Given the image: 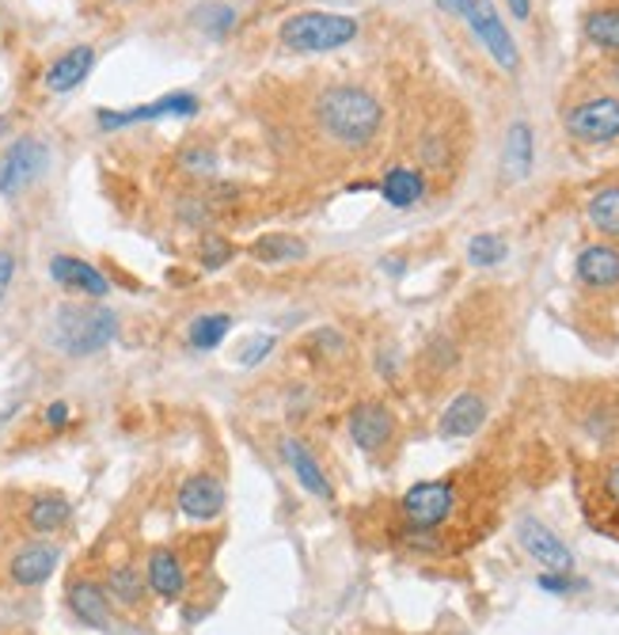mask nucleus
<instances>
[{
  "label": "nucleus",
  "instance_id": "c9c22d12",
  "mask_svg": "<svg viewBox=\"0 0 619 635\" xmlns=\"http://www.w3.org/2000/svg\"><path fill=\"white\" fill-rule=\"evenodd\" d=\"M605 495L619 506V461L616 465H608V472H605Z\"/></svg>",
  "mask_w": 619,
  "mask_h": 635
},
{
  "label": "nucleus",
  "instance_id": "f704fd0d",
  "mask_svg": "<svg viewBox=\"0 0 619 635\" xmlns=\"http://www.w3.org/2000/svg\"><path fill=\"white\" fill-rule=\"evenodd\" d=\"M68 415H73V411H68V403H65V400L50 403V408H46V426H54V431H62V426L68 423Z\"/></svg>",
  "mask_w": 619,
  "mask_h": 635
},
{
  "label": "nucleus",
  "instance_id": "20e7f679",
  "mask_svg": "<svg viewBox=\"0 0 619 635\" xmlns=\"http://www.w3.org/2000/svg\"><path fill=\"white\" fill-rule=\"evenodd\" d=\"M566 134L578 145H612L619 141V96H589L566 107Z\"/></svg>",
  "mask_w": 619,
  "mask_h": 635
},
{
  "label": "nucleus",
  "instance_id": "a878e982",
  "mask_svg": "<svg viewBox=\"0 0 619 635\" xmlns=\"http://www.w3.org/2000/svg\"><path fill=\"white\" fill-rule=\"evenodd\" d=\"M103 590H107L110 602L126 605V608H137L145 602V582H141V571L130 568V563H122V568H115L107 574V582H103Z\"/></svg>",
  "mask_w": 619,
  "mask_h": 635
},
{
  "label": "nucleus",
  "instance_id": "a211bd4d",
  "mask_svg": "<svg viewBox=\"0 0 619 635\" xmlns=\"http://www.w3.org/2000/svg\"><path fill=\"white\" fill-rule=\"evenodd\" d=\"M65 602H68V608H73V616L81 624L99 628V632L110 628V597H107V590H103L99 582H92V579L73 582Z\"/></svg>",
  "mask_w": 619,
  "mask_h": 635
},
{
  "label": "nucleus",
  "instance_id": "4c0bfd02",
  "mask_svg": "<svg viewBox=\"0 0 619 635\" xmlns=\"http://www.w3.org/2000/svg\"><path fill=\"white\" fill-rule=\"evenodd\" d=\"M505 4H510V12L517 15V20H529L532 15V0H505Z\"/></svg>",
  "mask_w": 619,
  "mask_h": 635
},
{
  "label": "nucleus",
  "instance_id": "6e6552de",
  "mask_svg": "<svg viewBox=\"0 0 619 635\" xmlns=\"http://www.w3.org/2000/svg\"><path fill=\"white\" fill-rule=\"evenodd\" d=\"M191 115H198V96H191V92H175V96L141 103V107H130V110H99L96 123H99V130H122V126H134V123L191 118Z\"/></svg>",
  "mask_w": 619,
  "mask_h": 635
},
{
  "label": "nucleus",
  "instance_id": "2eb2a0df",
  "mask_svg": "<svg viewBox=\"0 0 619 635\" xmlns=\"http://www.w3.org/2000/svg\"><path fill=\"white\" fill-rule=\"evenodd\" d=\"M581 286L589 289H616L619 286V247L616 244H589L578 252L574 263Z\"/></svg>",
  "mask_w": 619,
  "mask_h": 635
},
{
  "label": "nucleus",
  "instance_id": "c756f323",
  "mask_svg": "<svg viewBox=\"0 0 619 635\" xmlns=\"http://www.w3.org/2000/svg\"><path fill=\"white\" fill-rule=\"evenodd\" d=\"M179 168L191 171V176H213V171H217V149L202 141L186 145V149L179 152Z\"/></svg>",
  "mask_w": 619,
  "mask_h": 635
},
{
  "label": "nucleus",
  "instance_id": "9d476101",
  "mask_svg": "<svg viewBox=\"0 0 619 635\" xmlns=\"http://www.w3.org/2000/svg\"><path fill=\"white\" fill-rule=\"evenodd\" d=\"M346 426H350V437H354V445L361 453H381L384 445L395 437V415L376 400L357 403V408L350 411Z\"/></svg>",
  "mask_w": 619,
  "mask_h": 635
},
{
  "label": "nucleus",
  "instance_id": "f03ea898",
  "mask_svg": "<svg viewBox=\"0 0 619 635\" xmlns=\"http://www.w3.org/2000/svg\"><path fill=\"white\" fill-rule=\"evenodd\" d=\"M361 34V23L342 12H297L278 28V42L294 54H331L350 46Z\"/></svg>",
  "mask_w": 619,
  "mask_h": 635
},
{
  "label": "nucleus",
  "instance_id": "423d86ee",
  "mask_svg": "<svg viewBox=\"0 0 619 635\" xmlns=\"http://www.w3.org/2000/svg\"><path fill=\"white\" fill-rule=\"evenodd\" d=\"M403 521L407 529H441L445 521L457 510V487L449 479H426V484H415L407 495L399 499Z\"/></svg>",
  "mask_w": 619,
  "mask_h": 635
},
{
  "label": "nucleus",
  "instance_id": "ddd939ff",
  "mask_svg": "<svg viewBox=\"0 0 619 635\" xmlns=\"http://www.w3.org/2000/svg\"><path fill=\"white\" fill-rule=\"evenodd\" d=\"M50 278H54L62 289H73V294H84V297H96V301L110 294L107 274L92 267L88 260H76V255H54V260H50Z\"/></svg>",
  "mask_w": 619,
  "mask_h": 635
},
{
  "label": "nucleus",
  "instance_id": "58836bf2",
  "mask_svg": "<svg viewBox=\"0 0 619 635\" xmlns=\"http://www.w3.org/2000/svg\"><path fill=\"white\" fill-rule=\"evenodd\" d=\"M608 76H612V81L619 84V57H616V62H612V68H608Z\"/></svg>",
  "mask_w": 619,
  "mask_h": 635
},
{
  "label": "nucleus",
  "instance_id": "aec40b11",
  "mask_svg": "<svg viewBox=\"0 0 619 635\" xmlns=\"http://www.w3.org/2000/svg\"><path fill=\"white\" fill-rule=\"evenodd\" d=\"M286 461H289V468H294V479H297L300 487H305L308 495H312V499L334 502L331 479L323 476L320 461H316L312 453L305 449V442H297V437H286Z\"/></svg>",
  "mask_w": 619,
  "mask_h": 635
},
{
  "label": "nucleus",
  "instance_id": "f3484780",
  "mask_svg": "<svg viewBox=\"0 0 619 635\" xmlns=\"http://www.w3.org/2000/svg\"><path fill=\"white\" fill-rule=\"evenodd\" d=\"M92 68H96V46L81 42V46L65 50V54L46 68V88L54 92V96H65V92L81 88V84L88 81Z\"/></svg>",
  "mask_w": 619,
  "mask_h": 635
},
{
  "label": "nucleus",
  "instance_id": "dca6fc26",
  "mask_svg": "<svg viewBox=\"0 0 619 635\" xmlns=\"http://www.w3.org/2000/svg\"><path fill=\"white\" fill-rule=\"evenodd\" d=\"M57 560H62V548L57 544H28L20 548V552L12 555V563H8V574H12L15 586H42V582L50 579V574L57 571Z\"/></svg>",
  "mask_w": 619,
  "mask_h": 635
},
{
  "label": "nucleus",
  "instance_id": "b1692460",
  "mask_svg": "<svg viewBox=\"0 0 619 635\" xmlns=\"http://www.w3.org/2000/svg\"><path fill=\"white\" fill-rule=\"evenodd\" d=\"M586 218L600 236L619 240V183H608V187H600V191H593V199L586 205Z\"/></svg>",
  "mask_w": 619,
  "mask_h": 635
},
{
  "label": "nucleus",
  "instance_id": "f257e3e1",
  "mask_svg": "<svg viewBox=\"0 0 619 635\" xmlns=\"http://www.w3.org/2000/svg\"><path fill=\"white\" fill-rule=\"evenodd\" d=\"M316 130H320L334 149L365 152L384 130V107L361 84H331L312 103Z\"/></svg>",
  "mask_w": 619,
  "mask_h": 635
},
{
  "label": "nucleus",
  "instance_id": "f8f14e48",
  "mask_svg": "<svg viewBox=\"0 0 619 635\" xmlns=\"http://www.w3.org/2000/svg\"><path fill=\"white\" fill-rule=\"evenodd\" d=\"M179 510L191 521H213L225 510V484L213 472H198L179 487Z\"/></svg>",
  "mask_w": 619,
  "mask_h": 635
},
{
  "label": "nucleus",
  "instance_id": "c85d7f7f",
  "mask_svg": "<svg viewBox=\"0 0 619 635\" xmlns=\"http://www.w3.org/2000/svg\"><path fill=\"white\" fill-rule=\"evenodd\" d=\"M510 255V244H505L498 233H479L468 240V260L471 267H498V263Z\"/></svg>",
  "mask_w": 619,
  "mask_h": 635
},
{
  "label": "nucleus",
  "instance_id": "72a5a7b5",
  "mask_svg": "<svg viewBox=\"0 0 619 635\" xmlns=\"http://www.w3.org/2000/svg\"><path fill=\"white\" fill-rule=\"evenodd\" d=\"M12 278H15V255L0 247V301L8 297V286H12Z\"/></svg>",
  "mask_w": 619,
  "mask_h": 635
},
{
  "label": "nucleus",
  "instance_id": "7c9ffc66",
  "mask_svg": "<svg viewBox=\"0 0 619 635\" xmlns=\"http://www.w3.org/2000/svg\"><path fill=\"white\" fill-rule=\"evenodd\" d=\"M198 255H202V267L205 271H221L225 263H232L236 247H232L228 240H221V236H205L202 247H198Z\"/></svg>",
  "mask_w": 619,
  "mask_h": 635
},
{
  "label": "nucleus",
  "instance_id": "e433bc0d",
  "mask_svg": "<svg viewBox=\"0 0 619 635\" xmlns=\"http://www.w3.org/2000/svg\"><path fill=\"white\" fill-rule=\"evenodd\" d=\"M434 4H437V8H441V12H449V15H460V12H463V8H468V4H471V0H434Z\"/></svg>",
  "mask_w": 619,
  "mask_h": 635
},
{
  "label": "nucleus",
  "instance_id": "473e14b6",
  "mask_svg": "<svg viewBox=\"0 0 619 635\" xmlns=\"http://www.w3.org/2000/svg\"><path fill=\"white\" fill-rule=\"evenodd\" d=\"M536 582H540V590H547V594H574V590H581V582L574 579L570 571H544Z\"/></svg>",
  "mask_w": 619,
  "mask_h": 635
},
{
  "label": "nucleus",
  "instance_id": "2f4dec72",
  "mask_svg": "<svg viewBox=\"0 0 619 635\" xmlns=\"http://www.w3.org/2000/svg\"><path fill=\"white\" fill-rule=\"evenodd\" d=\"M274 350V335H255V339H247L244 347H239L236 362L239 366H259L266 354Z\"/></svg>",
  "mask_w": 619,
  "mask_h": 635
},
{
  "label": "nucleus",
  "instance_id": "bb28decb",
  "mask_svg": "<svg viewBox=\"0 0 619 635\" xmlns=\"http://www.w3.org/2000/svg\"><path fill=\"white\" fill-rule=\"evenodd\" d=\"M194 28H202L205 34H213V39H225V34L236 28V8L225 4V0H205V4H198L191 12Z\"/></svg>",
  "mask_w": 619,
  "mask_h": 635
},
{
  "label": "nucleus",
  "instance_id": "cd10ccee",
  "mask_svg": "<svg viewBox=\"0 0 619 635\" xmlns=\"http://www.w3.org/2000/svg\"><path fill=\"white\" fill-rule=\"evenodd\" d=\"M232 331V316L228 313H210V316H198L191 324V347L194 350H213L225 342V335Z\"/></svg>",
  "mask_w": 619,
  "mask_h": 635
},
{
  "label": "nucleus",
  "instance_id": "412c9836",
  "mask_svg": "<svg viewBox=\"0 0 619 635\" xmlns=\"http://www.w3.org/2000/svg\"><path fill=\"white\" fill-rule=\"evenodd\" d=\"M376 191H381V199L388 202L392 210H410V205H418L426 199V176L418 168H407V165L388 168Z\"/></svg>",
  "mask_w": 619,
  "mask_h": 635
},
{
  "label": "nucleus",
  "instance_id": "6ab92c4d",
  "mask_svg": "<svg viewBox=\"0 0 619 635\" xmlns=\"http://www.w3.org/2000/svg\"><path fill=\"white\" fill-rule=\"evenodd\" d=\"M532 165H536V137H532L529 123H513L505 130V145H502V171L510 183H521V179L532 176Z\"/></svg>",
  "mask_w": 619,
  "mask_h": 635
},
{
  "label": "nucleus",
  "instance_id": "5701e85b",
  "mask_svg": "<svg viewBox=\"0 0 619 635\" xmlns=\"http://www.w3.org/2000/svg\"><path fill=\"white\" fill-rule=\"evenodd\" d=\"M581 34H586L589 46L605 50V54H619V8H593V12L581 20Z\"/></svg>",
  "mask_w": 619,
  "mask_h": 635
},
{
  "label": "nucleus",
  "instance_id": "39448f33",
  "mask_svg": "<svg viewBox=\"0 0 619 635\" xmlns=\"http://www.w3.org/2000/svg\"><path fill=\"white\" fill-rule=\"evenodd\" d=\"M460 15H463V23L471 28V34L479 39V46H483L487 54L498 62V68L517 73V68H521V50H517V42H513L510 28H505V20L498 15V8L490 4V0H471Z\"/></svg>",
  "mask_w": 619,
  "mask_h": 635
},
{
  "label": "nucleus",
  "instance_id": "393cba45",
  "mask_svg": "<svg viewBox=\"0 0 619 635\" xmlns=\"http://www.w3.org/2000/svg\"><path fill=\"white\" fill-rule=\"evenodd\" d=\"M68 518H73V506L62 495H42L28 510V526L34 533H57L62 526H68Z\"/></svg>",
  "mask_w": 619,
  "mask_h": 635
},
{
  "label": "nucleus",
  "instance_id": "1a4fd4ad",
  "mask_svg": "<svg viewBox=\"0 0 619 635\" xmlns=\"http://www.w3.org/2000/svg\"><path fill=\"white\" fill-rule=\"evenodd\" d=\"M517 540H521L524 552H529L544 571H574V552L540 518H521Z\"/></svg>",
  "mask_w": 619,
  "mask_h": 635
},
{
  "label": "nucleus",
  "instance_id": "0eeeda50",
  "mask_svg": "<svg viewBox=\"0 0 619 635\" xmlns=\"http://www.w3.org/2000/svg\"><path fill=\"white\" fill-rule=\"evenodd\" d=\"M46 168H50L46 141H39V137H15L4 157H0V194L4 199H20Z\"/></svg>",
  "mask_w": 619,
  "mask_h": 635
},
{
  "label": "nucleus",
  "instance_id": "4be33fe9",
  "mask_svg": "<svg viewBox=\"0 0 619 635\" xmlns=\"http://www.w3.org/2000/svg\"><path fill=\"white\" fill-rule=\"evenodd\" d=\"M252 255L266 267H278V263H300L308 255V244L300 236L289 233H266L252 244Z\"/></svg>",
  "mask_w": 619,
  "mask_h": 635
},
{
  "label": "nucleus",
  "instance_id": "7ed1b4c3",
  "mask_svg": "<svg viewBox=\"0 0 619 635\" xmlns=\"http://www.w3.org/2000/svg\"><path fill=\"white\" fill-rule=\"evenodd\" d=\"M118 335V316L110 308H81V305H65L57 308L54 320V342L73 358H88L99 354L110 339Z\"/></svg>",
  "mask_w": 619,
  "mask_h": 635
},
{
  "label": "nucleus",
  "instance_id": "9b49d317",
  "mask_svg": "<svg viewBox=\"0 0 619 635\" xmlns=\"http://www.w3.org/2000/svg\"><path fill=\"white\" fill-rule=\"evenodd\" d=\"M487 415H490V408L479 392H460L457 400H449V408L441 411V419H437V434H441L445 442L476 437L479 431H483Z\"/></svg>",
  "mask_w": 619,
  "mask_h": 635
},
{
  "label": "nucleus",
  "instance_id": "4468645a",
  "mask_svg": "<svg viewBox=\"0 0 619 635\" xmlns=\"http://www.w3.org/2000/svg\"><path fill=\"white\" fill-rule=\"evenodd\" d=\"M145 582L160 602H179L186 590V568L171 548H152L149 563H145Z\"/></svg>",
  "mask_w": 619,
  "mask_h": 635
},
{
  "label": "nucleus",
  "instance_id": "ea45409f",
  "mask_svg": "<svg viewBox=\"0 0 619 635\" xmlns=\"http://www.w3.org/2000/svg\"><path fill=\"white\" fill-rule=\"evenodd\" d=\"M4 130H12V118H0V134Z\"/></svg>",
  "mask_w": 619,
  "mask_h": 635
}]
</instances>
